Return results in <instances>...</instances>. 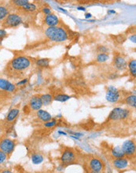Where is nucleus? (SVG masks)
<instances>
[{
	"mask_svg": "<svg viewBox=\"0 0 136 173\" xmlns=\"http://www.w3.org/2000/svg\"><path fill=\"white\" fill-rule=\"evenodd\" d=\"M28 82H29V79H28V78H24V79H23V80L18 81V83L15 84V85H16V86H24V85H25Z\"/></svg>",
	"mask_w": 136,
	"mask_h": 173,
	"instance_id": "473e14b6",
	"label": "nucleus"
},
{
	"mask_svg": "<svg viewBox=\"0 0 136 173\" xmlns=\"http://www.w3.org/2000/svg\"><path fill=\"white\" fill-rule=\"evenodd\" d=\"M127 68L129 69L131 75L135 77L136 75V61L135 59H131L127 62Z\"/></svg>",
	"mask_w": 136,
	"mask_h": 173,
	"instance_id": "4be33fe9",
	"label": "nucleus"
},
{
	"mask_svg": "<svg viewBox=\"0 0 136 173\" xmlns=\"http://www.w3.org/2000/svg\"><path fill=\"white\" fill-rule=\"evenodd\" d=\"M29 107L32 111H38L42 109L43 106V102L41 100L40 96L39 95H33L32 98H30L29 100Z\"/></svg>",
	"mask_w": 136,
	"mask_h": 173,
	"instance_id": "9d476101",
	"label": "nucleus"
},
{
	"mask_svg": "<svg viewBox=\"0 0 136 173\" xmlns=\"http://www.w3.org/2000/svg\"><path fill=\"white\" fill-rule=\"evenodd\" d=\"M23 22L21 16L18 14H10L3 20V25L8 28H16Z\"/></svg>",
	"mask_w": 136,
	"mask_h": 173,
	"instance_id": "423d86ee",
	"label": "nucleus"
},
{
	"mask_svg": "<svg viewBox=\"0 0 136 173\" xmlns=\"http://www.w3.org/2000/svg\"><path fill=\"white\" fill-rule=\"evenodd\" d=\"M36 116H37L39 121L44 122V123L50 121L52 119L51 114L47 112V111H46V110H43V109L36 111Z\"/></svg>",
	"mask_w": 136,
	"mask_h": 173,
	"instance_id": "2eb2a0df",
	"label": "nucleus"
},
{
	"mask_svg": "<svg viewBox=\"0 0 136 173\" xmlns=\"http://www.w3.org/2000/svg\"><path fill=\"white\" fill-rule=\"evenodd\" d=\"M29 3V2L27 1V0H14V1H13L14 5L17 6H20V7H23L24 6H25Z\"/></svg>",
	"mask_w": 136,
	"mask_h": 173,
	"instance_id": "c85d7f7f",
	"label": "nucleus"
},
{
	"mask_svg": "<svg viewBox=\"0 0 136 173\" xmlns=\"http://www.w3.org/2000/svg\"><path fill=\"white\" fill-rule=\"evenodd\" d=\"M64 168H65V165L61 164V165H59V166L57 168V171H58V172H61V171L64 169Z\"/></svg>",
	"mask_w": 136,
	"mask_h": 173,
	"instance_id": "e433bc0d",
	"label": "nucleus"
},
{
	"mask_svg": "<svg viewBox=\"0 0 136 173\" xmlns=\"http://www.w3.org/2000/svg\"><path fill=\"white\" fill-rule=\"evenodd\" d=\"M73 98L72 96H70L66 94H58L54 96V100L56 101H59V102H66L69 99Z\"/></svg>",
	"mask_w": 136,
	"mask_h": 173,
	"instance_id": "412c9836",
	"label": "nucleus"
},
{
	"mask_svg": "<svg viewBox=\"0 0 136 173\" xmlns=\"http://www.w3.org/2000/svg\"><path fill=\"white\" fill-rule=\"evenodd\" d=\"M125 104L127 106L131 107L132 109H135L136 107V95L135 94H131L127 95L124 99Z\"/></svg>",
	"mask_w": 136,
	"mask_h": 173,
	"instance_id": "a211bd4d",
	"label": "nucleus"
},
{
	"mask_svg": "<svg viewBox=\"0 0 136 173\" xmlns=\"http://www.w3.org/2000/svg\"><path fill=\"white\" fill-rule=\"evenodd\" d=\"M0 173H13V172L11 170H9V169H4Z\"/></svg>",
	"mask_w": 136,
	"mask_h": 173,
	"instance_id": "4c0bfd02",
	"label": "nucleus"
},
{
	"mask_svg": "<svg viewBox=\"0 0 136 173\" xmlns=\"http://www.w3.org/2000/svg\"><path fill=\"white\" fill-rule=\"evenodd\" d=\"M91 17H92V14H90V13H87V14H85V18H86V19L90 18Z\"/></svg>",
	"mask_w": 136,
	"mask_h": 173,
	"instance_id": "58836bf2",
	"label": "nucleus"
},
{
	"mask_svg": "<svg viewBox=\"0 0 136 173\" xmlns=\"http://www.w3.org/2000/svg\"><path fill=\"white\" fill-rule=\"evenodd\" d=\"M114 66L119 71H124L127 67V61L121 55H116L113 59Z\"/></svg>",
	"mask_w": 136,
	"mask_h": 173,
	"instance_id": "ddd939ff",
	"label": "nucleus"
},
{
	"mask_svg": "<svg viewBox=\"0 0 136 173\" xmlns=\"http://www.w3.org/2000/svg\"><path fill=\"white\" fill-rule=\"evenodd\" d=\"M58 135H61V136H69L68 135V133L66 131H58Z\"/></svg>",
	"mask_w": 136,
	"mask_h": 173,
	"instance_id": "f704fd0d",
	"label": "nucleus"
},
{
	"mask_svg": "<svg viewBox=\"0 0 136 173\" xmlns=\"http://www.w3.org/2000/svg\"><path fill=\"white\" fill-rule=\"evenodd\" d=\"M7 35V32L4 29H0V41H2Z\"/></svg>",
	"mask_w": 136,
	"mask_h": 173,
	"instance_id": "72a5a7b5",
	"label": "nucleus"
},
{
	"mask_svg": "<svg viewBox=\"0 0 136 173\" xmlns=\"http://www.w3.org/2000/svg\"><path fill=\"white\" fill-rule=\"evenodd\" d=\"M121 148L124 151V153L125 157H133L135 154V142L132 139H127V140L124 142L121 146Z\"/></svg>",
	"mask_w": 136,
	"mask_h": 173,
	"instance_id": "6e6552de",
	"label": "nucleus"
},
{
	"mask_svg": "<svg viewBox=\"0 0 136 173\" xmlns=\"http://www.w3.org/2000/svg\"><path fill=\"white\" fill-rule=\"evenodd\" d=\"M66 132L68 133L69 136H75V137H78V138H81V137H84V134L82 132H78V131H72V130L67 129Z\"/></svg>",
	"mask_w": 136,
	"mask_h": 173,
	"instance_id": "cd10ccee",
	"label": "nucleus"
},
{
	"mask_svg": "<svg viewBox=\"0 0 136 173\" xmlns=\"http://www.w3.org/2000/svg\"><path fill=\"white\" fill-rule=\"evenodd\" d=\"M35 64L36 65L42 68H46V67H49L50 65V60L47 58H40L35 61Z\"/></svg>",
	"mask_w": 136,
	"mask_h": 173,
	"instance_id": "b1692460",
	"label": "nucleus"
},
{
	"mask_svg": "<svg viewBox=\"0 0 136 173\" xmlns=\"http://www.w3.org/2000/svg\"><path fill=\"white\" fill-rule=\"evenodd\" d=\"M106 101L111 103H116L120 99V93L116 86H109L107 87V91L105 94Z\"/></svg>",
	"mask_w": 136,
	"mask_h": 173,
	"instance_id": "0eeeda50",
	"label": "nucleus"
},
{
	"mask_svg": "<svg viewBox=\"0 0 136 173\" xmlns=\"http://www.w3.org/2000/svg\"><path fill=\"white\" fill-rule=\"evenodd\" d=\"M16 142L8 137H3L0 138V150L6 153V155H10L15 150Z\"/></svg>",
	"mask_w": 136,
	"mask_h": 173,
	"instance_id": "20e7f679",
	"label": "nucleus"
},
{
	"mask_svg": "<svg viewBox=\"0 0 136 173\" xmlns=\"http://www.w3.org/2000/svg\"><path fill=\"white\" fill-rule=\"evenodd\" d=\"M58 124V121L57 119H54L52 118L50 121H47V122H45L44 124V126L46 128H53L57 124Z\"/></svg>",
	"mask_w": 136,
	"mask_h": 173,
	"instance_id": "bb28decb",
	"label": "nucleus"
},
{
	"mask_svg": "<svg viewBox=\"0 0 136 173\" xmlns=\"http://www.w3.org/2000/svg\"><path fill=\"white\" fill-rule=\"evenodd\" d=\"M75 159H76V154L74 150L71 148H66L61 153L60 161L61 162V164L65 166V165H69L74 163L75 161Z\"/></svg>",
	"mask_w": 136,
	"mask_h": 173,
	"instance_id": "39448f33",
	"label": "nucleus"
},
{
	"mask_svg": "<svg viewBox=\"0 0 136 173\" xmlns=\"http://www.w3.org/2000/svg\"><path fill=\"white\" fill-rule=\"evenodd\" d=\"M2 26V23H1V21H0V27Z\"/></svg>",
	"mask_w": 136,
	"mask_h": 173,
	"instance_id": "c03bdc74",
	"label": "nucleus"
},
{
	"mask_svg": "<svg viewBox=\"0 0 136 173\" xmlns=\"http://www.w3.org/2000/svg\"><path fill=\"white\" fill-rule=\"evenodd\" d=\"M0 90L9 93L14 92L16 90V85L8 80H6L4 78H0Z\"/></svg>",
	"mask_w": 136,
	"mask_h": 173,
	"instance_id": "9b49d317",
	"label": "nucleus"
},
{
	"mask_svg": "<svg viewBox=\"0 0 136 173\" xmlns=\"http://www.w3.org/2000/svg\"><path fill=\"white\" fill-rule=\"evenodd\" d=\"M32 61L26 56H18L14 58L8 65V69L10 72H14V73L22 72L31 67Z\"/></svg>",
	"mask_w": 136,
	"mask_h": 173,
	"instance_id": "f03ea898",
	"label": "nucleus"
},
{
	"mask_svg": "<svg viewBox=\"0 0 136 173\" xmlns=\"http://www.w3.org/2000/svg\"><path fill=\"white\" fill-rule=\"evenodd\" d=\"M41 100L43 102V106H50V104L52 103V101H54V96L50 94H44L40 96Z\"/></svg>",
	"mask_w": 136,
	"mask_h": 173,
	"instance_id": "aec40b11",
	"label": "nucleus"
},
{
	"mask_svg": "<svg viewBox=\"0 0 136 173\" xmlns=\"http://www.w3.org/2000/svg\"><path fill=\"white\" fill-rule=\"evenodd\" d=\"M20 114V110L18 108H13L11 110H10L8 114L6 116V121L11 123L18 118V116Z\"/></svg>",
	"mask_w": 136,
	"mask_h": 173,
	"instance_id": "dca6fc26",
	"label": "nucleus"
},
{
	"mask_svg": "<svg viewBox=\"0 0 136 173\" xmlns=\"http://www.w3.org/2000/svg\"><path fill=\"white\" fill-rule=\"evenodd\" d=\"M111 155L113 156L114 158H121V157H124V153L122 150L121 146H114L111 149Z\"/></svg>",
	"mask_w": 136,
	"mask_h": 173,
	"instance_id": "f3484780",
	"label": "nucleus"
},
{
	"mask_svg": "<svg viewBox=\"0 0 136 173\" xmlns=\"http://www.w3.org/2000/svg\"><path fill=\"white\" fill-rule=\"evenodd\" d=\"M90 173H101V172H94V171H91Z\"/></svg>",
	"mask_w": 136,
	"mask_h": 173,
	"instance_id": "37998d69",
	"label": "nucleus"
},
{
	"mask_svg": "<svg viewBox=\"0 0 136 173\" xmlns=\"http://www.w3.org/2000/svg\"><path fill=\"white\" fill-rule=\"evenodd\" d=\"M42 12L46 16V15H49L50 14H52V10H51V8L48 7V6H45V7H44V8L42 9Z\"/></svg>",
	"mask_w": 136,
	"mask_h": 173,
	"instance_id": "2f4dec72",
	"label": "nucleus"
},
{
	"mask_svg": "<svg viewBox=\"0 0 136 173\" xmlns=\"http://www.w3.org/2000/svg\"><path fill=\"white\" fill-rule=\"evenodd\" d=\"M129 164H130V161L126 157H121V158H114L113 161V167L120 171L125 170L126 168L129 167Z\"/></svg>",
	"mask_w": 136,
	"mask_h": 173,
	"instance_id": "1a4fd4ad",
	"label": "nucleus"
},
{
	"mask_svg": "<svg viewBox=\"0 0 136 173\" xmlns=\"http://www.w3.org/2000/svg\"><path fill=\"white\" fill-rule=\"evenodd\" d=\"M131 115V111L128 109L121 107L114 108L109 115V121H124L127 119Z\"/></svg>",
	"mask_w": 136,
	"mask_h": 173,
	"instance_id": "7ed1b4c3",
	"label": "nucleus"
},
{
	"mask_svg": "<svg viewBox=\"0 0 136 173\" xmlns=\"http://www.w3.org/2000/svg\"><path fill=\"white\" fill-rule=\"evenodd\" d=\"M98 51H99V54H107V52L109 51V49L106 46H100L98 47Z\"/></svg>",
	"mask_w": 136,
	"mask_h": 173,
	"instance_id": "7c9ffc66",
	"label": "nucleus"
},
{
	"mask_svg": "<svg viewBox=\"0 0 136 173\" xmlns=\"http://www.w3.org/2000/svg\"><path fill=\"white\" fill-rule=\"evenodd\" d=\"M108 14H116V11H115L114 10H108Z\"/></svg>",
	"mask_w": 136,
	"mask_h": 173,
	"instance_id": "ea45409f",
	"label": "nucleus"
},
{
	"mask_svg": "<svg viewBox=\"0 0 136 173\" xmlns=\"http://www.w3.org/2000/svg\"><path fill=\"white\" fill-rule=\"evenodd\" d=\"M10 14V11L8 7L6 6L0 5V21L4 20L6 19V17Z\"/></svg>",
	"mask_w": 136,
	"mask_h": 173,
	"instance_id": "5701e85b",
	"label": "nucleus"
},
{
	"mask_svg": "<svg viewBox=\"0 0 136 173\" xmlns=\"http://www.w3.org/2000/svg\"><path fill=\"white\" fill-rule=\"evenodd\" d=\"M7 158H8V155H6V153H4L0 150V164L5 163L7 161Z\"/></svg>",
	"mask_w": 136,
	"mask_h": 173,
	"instance_id": "c756f323",
	"label": "nucleus"
},
{
	"mask_svg": "<svg viewBox=\"0 0 136 173\" xmlns=\"http://www.w3.org/2000/svg\"><path fill=\"white\" fill-rule=\"evenodd\" d=\"M59 10H61V11L64 12V13H65V14H66V13H67V10H65V9H63V8H59Z\"/></svg>",
	"mask_w": 136,
	"mask_h": 173,
	"instance_id": "79ce46f5",
	"label": "nucleus"
},
{
	"mask_svg": "<svg viewBox=\"0 0 136 173\" xmlns=\"http://www.w3.org/2000/svg\"><path fill=\"white\" fill-rule=\"evenodd\" d=\"M77 10H81V11H86V8L84 7V6H78V7H77Z\"/></svg>",
	"mask_w": 136,
	"mask_h": 173,
	"instance_id": "a19ab883",
	"label": "nucleus"
},
{
	"mask_svg": "<svg viewBox=\"0 0 136 173\" xmlns=\"http://www.w3.org/2000/svg\"><path fill=\"white\" fill-rule=\"evenodd\" d=\"M89 166L91 171L96 172H101L104 169V164L101 160L96 157H93L90 160Z\"/></svg>",
	"mask_w": 136,
	"mask_h": 173,
	"instance_id": "f8f14e48",
	"label": "nucleus"
},
{
	"mask_svg": "<svg viewBox=\"0 0 136 173\" xmlns=\"http://www.w3.org/2000/svg\"><path fill=\"white\" fill-rule=\"evenodd\" d=\"M44 22L48 27H55V26H58L60 20L57 15L54 14H50L45 17Z\"/></svg>",
	"mask_w": 136,
	"mask_h": 173,
	"instance_id": "4468645a",
	"label": "nucleus"
},
{
	"mask_svg": "<svg viewBox=\"0 0 136 173\" xmlns=\"http://www.w3.org/2000/svg\"><path fill=\"white\" fill-rule=\"evenodd\" d=\"M44 34L48 40L54 43H63L69 38L66 30L60 26L47 27L44 31Z\"/></svg>",
	"mask_w": 136,
	"mask_h": 173,
	"instance_id": "f257e3e1",
	"label": "nucleus"
},
{
	"mask_svg": "<svg viewBox=\"0 0 136 173\" xmlns=\"http://www.w3.org/2000/svg\"><path fill=\"white\" fill-rule=\"evenodd\" d=\"M24 11L26 12H30V13H33L37 10V6L35 5V3H29L28 4H26L25 6H24L22 7Z\"/></svg>",
	"mask_w": 136,
	"mask_h": 173,
	"instance_id": "393cba45",
	"label": "nucleus"
},
{
	"mask_svg": "<svg viewBox=\"0 0 136 173\" xmlns=\"http://www.w3.org/2000/svg\"><path fill=\"white\" fill-rule=\"evenodd\" d=\"M129 40H130V41H131L132 43H136V35H132L131 36H130V37H129Z\"/></svg>",
	"mask_w": 136,
	"mask_h": 173,
	"instance_id": "c9c22d12",
	"label": "nucleus"
},
{
	"mask_svg": "<svg viewBox=\"0 0 136 173\" xmlns=\"http://www.w3.org/2000/svg\"><path fill=\"white\" fill-rule=\"evenodd\" d=\"M109 56L107 54H99L97 55L96 61L99 63H104L109 60Z\"/></svg>",
	"mask_w": 136,
	"mask_h": 173,
	"instance_id": "a878e982",
	"label": "nucleus"
},
{
	"mask_svg": "<svg viewBox=\"0 0 136 173\" xmlns=\"http://www.w3.org/2000/svg\"><path fill=\"white\" fill-rule=\"evenodd\" d=\"M31 161L33 164L38 165V164H40L44 162V157L43 154L39 153H34L31 155Z\"/></svg>",
	"mask_w": 136,
	"mask_h": 173,
	"instance_id": "6ab92c4d",
	"label": "nucleus"
}]
</instances>
